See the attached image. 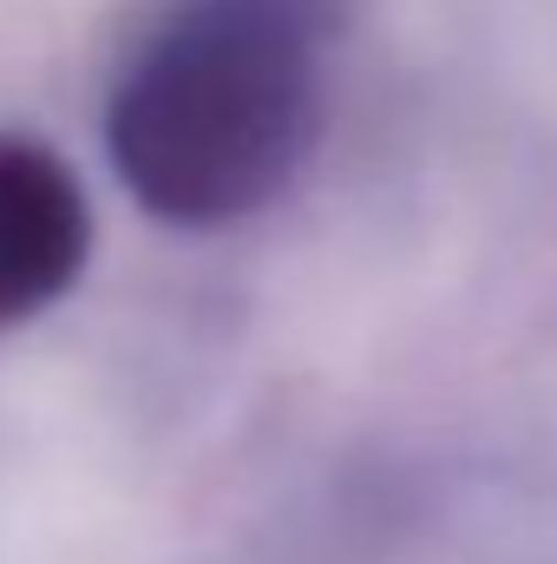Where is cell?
Segmentation results:
<instances>
[{
	"label": "cell",
	"mask_w": 557,
	"mask_h": 564,
	"mask_svg": "<svg viewBox=\"0 0 557 564\" xmlns=\"http://www.w3.org/2000/svg\"><path fill=\"white\" fill-rule=\"evenodd\" d=\"M315 112L295 0H197L112 99V164L164 224H230L276 197Z\"/></svg>",
	"instance_id": "obj_1"
},
{
	"label": "cell",
	"mask_w": 557,
	"mask_h": 564,
	"mask_svg": "<svg viewBox=\"0 0 557 564\" xmlns=\"http://www.w3.org/2000/svg\"><path fill=\"white\" fill-rule=\"evenodd\" d=\"M86 257V197L53 151L0 139V328L46 308Z\"/></svg>",
	"instance_id": "obj_2"
}]
</instances>
